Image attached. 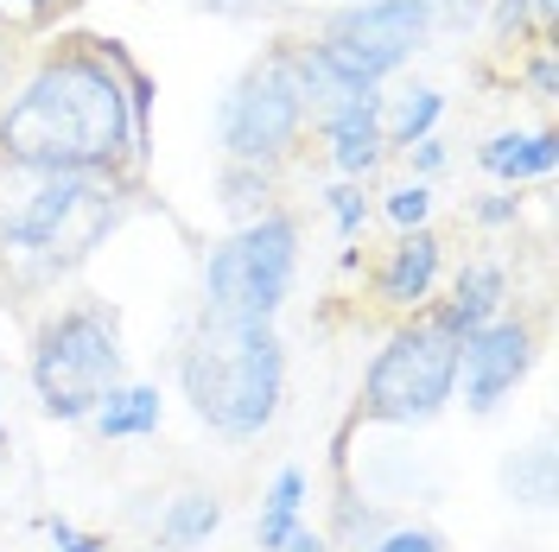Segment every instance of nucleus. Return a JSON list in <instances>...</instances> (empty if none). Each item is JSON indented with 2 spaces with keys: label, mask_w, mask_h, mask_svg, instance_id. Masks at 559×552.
<instances>
[{
  "label": "nucleus",
  "mask_w": 559,
  "mask_h": 552,
  "mask_svg": "<svg viewBox=\"0 0 559 552\" xmlns=\"http://www.w3.org/2000/svg\"><path fill=\"white\" fill-rule=\"evenodd\" d=\"M324 7H356V0H324Z\"/></svg>",
  "instance_id": "34"
},
{
  "label": "nucleus",
  "mask_w": 559,
  "mask_h": 552,
  "mask_svg": "<svg viewBox=\"0 0 559 552\" xmlns=\"http://www.w3.org/2000/svg\"><path fill=\"white\" fill-rule=\"evenodd\" d=\"M324 209H331V223H337V236H344V242H356V236H362V223H369V197H362V184H344V178L324 191Z\"/></svg>",
  "instance_id": "21"
},
{
  "label": "nucleus",
  "mask_w": 559,
  "mask_h": 552,
  "mask_svg": "<svg viewBox=\"0 0 559 552\" xmlns=\"http://www.w3.org/2000/svg\"><path fill=\"white\" fill-rule=\"evenodd\" d=\"M178 394L216 439L248 445L280 419L286 400V344L274 324H216L198 317V331L178 349Z\"/></svg>",
  "instance_id": "3"
},
{
  "label": "nucleus",
  "mask_w": 559,
  "mask_h": 552,
  "mask_svg": "<svg viewBox=\"0 0 559 552\" xmlns=\"http://www.w3.org/2000/svg\"><path fill=\"white\" fill-rule=\"evenodd\" d=\"M146 552H166V547H146Z\"/></svg>",
  "instance_id": "36"
},
{
  "label": "nucleus",
  "mask_w": 559,
  "mask_h": 552,
  "mask_svg": "<svg viewBox=\"0 0 559 552\" xmlns=\"http://www.w3.org/2000/svg\"><path fill=\"white\" fill-rule=\"evenodd\" d=\"M554 13H559V0H534V20L540 26H554Z\"/></svg>",
  "instance_id": "33"
},
{
  "label": "nucleus",
  "mask_w": 559,
  "mask_h": 552,
  "mask_svg": "<svg viewBox=\"0 0 559 552\" xmlns=\"http://www.w3.org/2000/svg\"><path fill=\"white\" fill-rule=\"evenodd\" d=\"M0 439H7V419H0Z\"/></svg>",
  "instance_id": "35"
},
{
  "label": "nucleus",
  "mask_w": 559,
  "mask_h": 552,
  "mask_svg": "<svg viewBox=\"0 0 559 552\" xmlns=\"http://www.w3.org/2000/svg\"><path fill=\"white\" fill-rule=\"evenodd\" d=\"M312 96L299 89V70H293V45L274 38L254 64L223 89L216 103V146L229 166H254V172H280L299 140L312 128Z\"/></svg>",
  "instance_id": "6"
},
{
  "label": "nucleus",
  "mask_w": 559,
  "mask_h": 552,
  "mask_svg": "<svg viewBox=\"0 0 559 552\" xmlns=\"http://www.w3.org/2000/svg\"><path fill=\"white\" fill-rule=\"evenodd\" d=\"M407 159H414V178H419V184H426V178H439L445 166H452V153H445V140H439V134L414 140V146H407Z\"/></svg>",
  "instance_id": "28"
},
{
  "label": "nucleus",
  "mask_w": 559,
  "mask_h": 552,
  "mask_svg": "<svg viewBox=\"0 0 559 552\" xmlns=\"http://www.w3.org/2000/svg\"><path fill=\"white\" fill-rule=\"evenodd\" d=\"M419 7H426L432 38H439V33H471V26L489 13V0H419Z\"/></svg>",
  "instance_id": "22"
},
{
  "label": "nucleus",
  "mask_w": 559,
  "mask_h": 552,
  "mask_svg": "<svg viewBox=\"0 0 559 552\" xmlns=\"http://www.w3.org/2000/svg\"><path fill=\"white\" fill-rule=\"evenodd\" d=\"M439 121H445V89H432V83L382 96V146L388 153H407L414 140L439 134Z\"/></svg>",
  "instance_id": "15"
},
{
  "label": "nucleus",
  "mask_w": 559,
  "mask_h": 552,
  "mask_svg": "<svg viewBox=\"0 0 559 552\" xmlns=\"http://www.w3.org/2000/svg\"><path fill=\"white\" fill-rule=\"evenodd\" d=\"M45 533H51V547H58V552H115L103 533H83V527H76V520H64V515L45 520Z\"/></svg>",
  "instance_id": "27"
},
{
  "label": "nucleus",
  "mask_w": 559,
  "mask_h": 552,
  "mask_svg": "<svg viewBox=\"0 0 559 552\" xmlns=\"http://www.w3.org/2000/svg\"><path fill=\"white\" fill-rule=\"evenodd\" d=\"M306 495H312V483H306V470H299V464L274 470V483H267V495H261V515H254V547H261V552L286 547V533L306 520Z\"/></svg>",
  "instance_id": "16"
},
{
  "label": "nucleus",
  "mask_w": 559,
  "mask_h": 552,
  "mask_svg": "<svg viewBox=\"0 0 559 552\" xmlns=\"http://www.w3.org/2000/svg\"><path fill=\"white\" fill-rule=\"evenodd\" d=\"M439 274H445V242L432 229H407L382 254V267H376V305L401 311V317H419L426 299L439 292Z\"/></svg>",
  "instance_id": "11"
},
{
  "label": "nucleus",
  "mask_w": 559,
  "mask_h": 552,
  "mask_svg": "<svg viewBox=\"0 0 559 552\" xmlns=\"http://www.w3.org/2000/svg\"><path fill=\"white\" fill-rule=\"evenodd\" d=\"M527 20H534V0H489V33L502 38V45H509V38L522 45Z\"/></svg>",
  "instance_id": "25"
},
{
  "label": "nucleus",
  "mask_w": 559,
  "mask_h": 552,
  "mask_svg": "<svg viewBox=\"0 0 559 552\" xmlns=\"http://www.w3.org/2000/svg\"><path fill=\"white\" fill-rule=\"evenodd\" d=\"M204 13H216V20H254L261 7H274V0H198Z\"/></svg>",
  "instance_id": "30"
},
{
  "label": "nucleus",
  "mask_w": 559,
  "mask_h": 552,
  "mask_svg": "<svg viewBox=\"0 0 559 552\" xmlns=\"http://www.w3.org/2000/svg\"><path fill=\"white\" fill-rule=\"evenodd\" d=\"M13 76H20V45H13V33L0 26V103H7V89H13Z\"/></svg>",
  "instance_id": "31"
},
{
  "label": "nucleus",
  "mask_w": 559,
  "mask_h": 552,
  "mask_svg": "<svg viewBox=\"0 0 559 552\" xmlns=\"http://www.w3.org/2000/svg\"><path fill=\"white\" fill-rule=\"evenodd\" d=\"M280 552H331V540H324L318 527H306V520H299V527L286 533V547H280Z\"/></svg>",
  "instance_id": "32"
},
{
  "label": "nucleus",
  "mask_w": 559,
  "mask_h": 552,
  "mask_svg": "<svg viewBox=\"0 0 559 552\" xmlns=\"http://www.w3.org/2000/svg\"><path fill=\"white\" fill-rule=\"evenodd\" d=\"M216 197H223V216L242 229V223H254V216H267L274 204V172H254V166H223V178H216Z\"/></svg>",
  "instance_id": "18"
},
{
  "label": "nucleus",
  "mask_w": 559,
  "mask_h": 552,
  "mask_svg": "<svg viewBox=\"0 0 559 552\" xmlns=\"http://www.w3.org/2000/svg\"><path fill=\"white\" fill-rule=\"evenodd\" d=\"M369 552H452L432 527H419V520H394L388 533H376L369 540Z\"/></svg>",
  "instance_id": "23"
},
{
  "label": "nucleus",
  "mask_w": 559,
  "mask_h": 552,
  "mask_svg": "<svg viewBox=\"0 0 559 552\" xmlns=\"http://www.w3.org/2000/svg\"><path fill=\"white\" fill-rule=\"evenodd\" d=\"M134 178L58 172L0 153V261L33 267V279H58L83 267L121 229Z\"/></svg>",
  "instance_id": "2"
},
{
  "label": "nucleus",
  "mask_w": 559,
  "mask_h": 552,
  "mask_svg": "<svg viewBox=\"0 0 559 552\" xmlns=\"http://www.w3.org/2000/svg\"><path fill=\"white\" fill-rule=\"evenodd\" d=\"M522 76H527V89H534L540 103H554L559 96V64H554V45H547V38L534 45V58L522 64Z\"/></svg>",
  "instance_id": "26"
},
{
  "label": "nucleus",
  "mask_w": 559,
  "mask_h": 552,
  "mask_svg": "<svg viewBox=\"0 0 559 552\" xmlns=\"http://www.w3.org/2000/svg\"><path fill=\"white\" fill-rule=\"evenodd\" d=\"M216 527H223V502H216L210 489H185V495L166 502V515H159V547L191 552V547H204Z\"/></svg>",
  "instance_id": "17"
},
{
  "label": "nucleus",
  "mask_w": 559,
  "mask_h": 552,
  "mask_svg": "<svg viewBox=\"0 0 559 552\" xmlns=\"http://www.w3.org/2000/svg\"><path fill=\"white\" fill-rule=\"evenodd\" d=\"M299 279V216L293 209H267L242 229H229L223 242L210 248L204 261V299L198 317L216 324H274L280 305L293 299Z\"/></svg>",
  "instance_id": "5"
},
{
  "label": "nucleus",
  "mask_w": 559,
  "mask_h": 552,
  "mask_svg": "<svg viewBox=\"0 0 559 552\" xmlns=\"http://www.w3.org/2000/svg\"><path fill=\"white\" fill-rule=\"evenodd\" d=\"M515 216H522V197H484V204H477V223H484V229H502V223H515Z\"/></svg>",
  "instance_id": "29"
},
{
  "label": "nucleus",
  "mask_w": 559,
  "mask_h": 552,
  "mask_svg": "<svg viewBox=\"0 0 559 552\" xmlns=\"http://www.w3.org/2000/svg\"><path fill=\"white\" fill-rule=\"evenodd\" d=\"M90 425H96V439H108V445H121V439H153V432L166 425V400H159L153 381H115L103 394V407L90 413Z\"/></svg>",
  "instance_id": "14"
},
{
  "label": "nucleus",
  "mask_w": 559,
  "mask_h": 552,
  "mask_svg": "<svg viewBox=\"0 0 559 552\" xmlns=\"http://www.w3.org/2000/svg\"><path fill=\"white\" fill-rule=\"evenodd\" d=\"M502 305H509V267H502V261H471V267L452 279V299L432 311V317L464 344L471 331H484L489 317H502Z\"/></svg>",
  "instance_id": "12"
},
{
  "label": "nucleus",
  "mask_w": 559,
  "mask_h": 552,
  "mask_svg": "<svg viewBox=\"0 0 559 552\" xmlns=\"http://www.w3.org/2000/svg\"><path fill=\"white\" fill-rule=\"evenodd\" d=\"M477 166H484L489 178H502V184L554 178V166H559V134H554V128H534V134H522V128H509V134H489L484 146H477Z\"/></svg>",
  "instance_id": "13"
},
{
  "label": "nucleus",
  "mask_w": 559,
  "mask_h": 552,
  "mask_svg": "<svg viewBox=\"0 0 559 552\" xmlns=\"http://www.w3.org/2000/svg\"><path fill=\"white\" fill-rule=\"evenodd\" d=\"M382 216L407 236V229H426L432 223V184H419V178H407V184H394L382 197Z\"/></svg>",
  "instance_id": "19"
},
{
  "label": "nucleus",
  "mask_w": 559,
  "mask_h": 552,
  "mask_svg": "<svg viewBox=\"0 0 559 552\" xmlns=\"http://www.w3.org/2000/svg\"><path fill=\"white\" fill-rule=\"evenodd\" d=\"M318 134H324V159L344 184H362L388 159L382 146V89H349L331 108H318Z\"/></svg>",
  "instance_id": "10"
},
{
  "label": "nucleus",
  "mask_w": 559,
  "mask_h": 552,
  "mask_svg": "<svg viewBox=\"0 0 559 552\" xmlns=\"http://www.w3.org/2000/svg\"><path fill=\"white\" fill-rule=\"evenodd\" d=\"M534 356H540V331L527 317H489L484 331H471L457 349V387H464V407L477 419H489L527 375H534Z\"/></svg>",
  "instance_id": "9"
},
{
  "label": "nucleus",
  "mask_w": 559,
  "mask_h": 552,
  "mask_svg": "<svg viewBox=\"0 0 559 552\" xmlns=\"http://www.w3.org/2000/svg\"><path fill=\"white\" fill-rule=\"evenodd\" d=\"M70 7H76V0H0V26H7V33H33V26L58 20Z\"/></svg>",
  "instance_id": "24"
},
{
  "label": "nucleus",
  "mask_w": 559,
  "mask_h": 552,
  "mask_svg": "<svg viewBox=\"0 0 559 552\" xmlns=\"http://www.w3.org/2000/svg\"><path fill=\"white\" fill-rule=\"evenodd\" d=\"M457 337L432 317H401L388 331V344L376 349L362 394H356V419H376V425H432L457 400Z\"/></svg>",
  "instance_id": "7"
},
{
  "label": "nucleus",
  "mask_w": 559,
  "mask_h": 552,
  "mask_svg": "<svg viewBox=\"0 0 559 552\" xmlns=\"http://www.w3.org/2000/svg\"><path fill=\"white\" fill-rule=\"evenodd\" d=\"M153 108H159V83L146 64H134L128 70V115H134V140L146 159H153Z\"/></svg>",
  "instance_id": "20"
},
{
  "label": "nucleus",
  "mask_w": 559,
  "mask_h": 552,
  "mask_svg": "<svg viewBox=\"0 0 559 552\" xmlns=\"http://www.w3.org/2000/svg\"><path fill=\"white\" fill-rule=\"evenodd\" d=\"M121 317L96 299H76L38 317L33 331V356H26V375H33L38 413L76 425L103 407V394L121 381Z\"/></svg>",
  "instance_id": "4"
},
{
  "label": "nucleus",
  "mask_w": 559,
  "mask_h": 552,
  "mask_svg": "<svg viewBox=\"0 0 559 552\" xmlns=\"http://www.w3.org/2000/svg\"><path fill=\"white\" fill-rule=\"evenodd\" d=\"M128 70L121 38H58L13 76L0 103V153L58 172L140 178L146 153L128 115Z\"/></svg>",
  "instance_id": "1"
},
{
  "label": "nucleus",
  "mask_w": 559,
  "mask_h": 552,
  "mask_svg": "<svg viewBox=\"0 0 559 552\" xmlns=\"http://www.w3.org/2000/svg\"><path fill=\"white\" fill-rule=\"evenodd\" d=\"M432 45L426 7L419 0H356V7H331L324 26L312 33V51L324 70L337 76V89H382L394 70L419 58Z\"/></svg>",
  "instance_id": "8"
}]
</instances>
